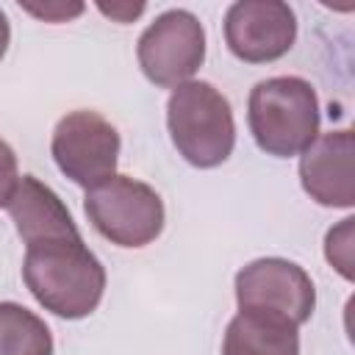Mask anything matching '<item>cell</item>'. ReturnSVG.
<instances>
[{
	"label": "cell",
	"instance_id": "cell-6",
	"mask_svg": "<svg viewBox=\"0 0 355 355\" xmlns=\"http://www.w3.org/2000/svg\"><path fill=\"white\" fill-rule=\"evenodd\" d=\"M53 158L78 186L92 189L116 175L119 133L97 111H69L53 130Z\"/></svg>",
	"mask_w": 355,
	"mask_h": 355
},
{
	"label": "cell",
	"instance_id": "cell-5",
	"mask_svg": "<svg viewBox=\"0 0 355 355\" xmlns=\"http://www.w3.org/2000/svg\"><path fill=\"white\" fill-rule=\"evenodd\" d=\"M239 311H261L291 324H305L316 308L311 275L286 258H258L236 275Z\"/></svg>",
	"mask_w": 355,
	"mask_h": 355
},
{
	"label": "cell",
	"instance_id": "cell-13",
	"mask_svg": "<svg viewBox=\"0 0 355 355\" xmlns=\"http://www.w3.org/2000/svg\"><path fill=\"white\" fill-rule=\"evenodd\" d=\"M352 225L355 219L347 216L336 227H330L324 239V255L344 280H352Z\"/></svg>",
	"mask_w": 355,
	"mask_h": 355
},
{
	"label": "cell",
	"instance_id": "cell-15",
	"mask_svg": "<svg viewBox=\"0 0 355 355\" xmlns=\"http://www.w3.org/2000/svg\"><path fill=\"white\" fill-rule=\"evenodd\" d=\"M19 183V175H17V155L14 150L8 147V141L0 139V208L8 205L14 189Z\"/></svg>",
	"mask_w": 355,
	"mask_h": 355
},
{
	"label": "cell",
	"instance_id": "cell-7",
	"mask_svg": "<svg viewBox=\"0 0 355 355\" xmlns=\"http://www.w3.org/2000/svg\"><path fill=\"white\" fill-rule=\"evenodd\" d=\"M139 67L155 86L186 83L205 58V31L191 11H164L139 36Z\"/></svg>",
	"mask_w": 355,
	"mask_h": 355
},
{
	"label": "cell",
	"instance_id": "cell-16",
	"mask_svg": "<svg viewBox=\"0 0 355 355\" xmlns=\"http://www.w3.org/2000/svg\"><path fill=\"white\" fill-rule=\"evenodd\" d=\"M97 8L105 14V17H111V19H116V22H133L141 11H144V3H97Z\"/></svg>",
	"mask_w": 355,
	"mask_h": 355
},
{
	"label": "cell",
	"instance_id": "cell-10",
	"mask_svg": "<svg viewBox=\"0 0 355 355\" xmlns=\"http://www.w3.org/2000/svg\"><path fill=\"white\" fill-rule=\"evenodd\" d=\"M6 208L17 225L19 239L28 247L44 244V241H58V239H80L61 197L33 175L19 178Z\"/></svg>",
	"mask_w": 355,
	"mask_h": 355
},
{
	"label": "cell",
	"instance_id": "cell-8",
	"mask_svg": "<svg viewBox=\"0 0 355 355\" xmlns=\"http://www.w3.org/2000/svg\"><path fill=\"white\" fill-rule=\"evenodd\" d=\"M297 39V17L280 0H239L225 14V42L247 64L286 55Z\"/></svg>",
	"mask_w": 355,
	"mask_h": 355
},
{
	"label": "cell",
	"instance_id": "cell-4",
	"mask_svg": "<svg viewBox=\"0 0 355 355\" xmlns=\"http://www.w3.org/2000/svg\"><path fill=\"white\" fill-rule=\"evenodd\" d=\"M83 211L92 227L119 247H144L164 230V200L136 178L111 175L86 189Z\"/></svg>",
	"mask_w": 355,
	"mask_h": 355
},
{
	"label": "cell",
	"instance_id": "cell-14",
	"mask_svg": "<svg viewBox=\"0 0 355 355\" xmlns=\"http://www.w3.org/2000/svg\"><path fill=\"white\" fill-rule=\"evenodd\" d=\"M22 11L44 19V22H67L83 11V3H19Z\"/></svg>",
	"mask_w": 355,
	"mask_h": 355
},
{
	"label": "cell",
	"instance_id": "cell-17",
	"mask_svg": "<svg viewBox=\"0 0 355 355\" xmlns=\"http://www.w3.org/2000/svg\"><path fill=\"white\" fill-rule=\"evenodd\" d=\"M8 42H11V28H8V19H6V14L0 11V61H3L6 50H8Z\"/></svg>",
	"mask_w": 355,
	"mask_h": 355
},
{
	"label": "cell",
	"instance_id": "cell-1",
	"mask_svg": "<svg viewBox=\"0 0 355 355\" xmlns=\"http://www.w3.org/2000/svg\"><path fill=\"white\" fill-rule=\"evenodd\" d=\"M22 277L36 302L64 319L89 316L105 291V269L83 239H58L28 247Z\"/></svg>",
	"mask_w": 355,
	"mask_h": 355
},
{
	"label": "cell",
	"instance_id": "cell-11",
	"mask_svg": "<svg viewBox=\"0 0 355 355\" xmlns=\"http://www.w3.org/2000/svg\"><path fill=\"white\" fill-rule=\"evenodd\" d=\"M222 355H300L297 324L261 311H239L225 330Z\"/></svg>",
	"mask_w": 355,
	"mask_h": 355
},
{
	"label": "cell",
	"instance_id": "cell-2",
	"mask_svg": "<svg viewBox=\"0 0 355 355\" xmlns=\"http://www.w3.org/2000/svg\"><path fill=\"white\" fill-rule=\"evenodd\" d=\"M247 119L252 139L263 153L288 158L305 153L319 136V100L305 78H266L250 92Z\"/></svg>",
	"mask_w": 355,
	"mask_h": 355
},
{
	"label": "cell",
	"instance_id": "cell-9",
	"mask_svg": "<svg viewBox=\"0 0 355 355\" xmlns=\"http://www.w3.org/2000/svg\"><path fill=\"white\" fill-rule=\"evenodd\" d=\"M352 130H330L316 136L300 158V180L311 200L327 208L355 205L352 178Z\"/></svg>",
	"mask_w": 355,
	"mask_h": 355
},
{
	"label": "cell",
	"instance_id": "cell-12",
	"mask_svg": "<svg viewBox=\"0 0 355 355\" xmlns=\"http://www.w3.org/2000/svg\"><path fill=\"white\" fill-rule=\"evenodd\" d=\"M0 355H53L50 327L25 305L0 302Z\"/></svg>",
	"mask_w": 355,
	"mask_h": 355
},
{
	"label": "cell",
	"instance_id": "cell-3",
	"mask_svg": "<svg viewBox=\"0 0 355 355\" xmlns=\"http://www.w3.org/2000/svg\"><path fill=\"white\" fill-rule=\"evenodd\" d=\"M166 125L178 153L200 169L227 161L236 144V122L227 97L208 80H186L172 89Z\"/></svg>",
	"mask_w": 355,
	"mask_h": 355
}]
</instances>
